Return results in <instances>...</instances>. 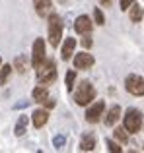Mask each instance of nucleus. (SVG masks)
Listing matches in <instances>:
<instances>
[{
  "label": "nucleus",
  "mask_w": 144,
  "mask_h": 153,
  "mask_svg": "<svg viewBox=\"0 0 144 153\" xmlns=\"http://www.w3.org/2000/svg\"><path fill=\"white\" fill-rule=\"evenodd\" d=\"M43 105H45V108H55V105H57V103H55L53 99H45Z\"/></svg>",
  "instance_id": "bb28decb"
},
{
  "label": "nucleus",
  "mask_w": 144,
  "mask_h": 153,
  "mask_svg": "<svg viewBox=\"0 0 144 153\" xmlns=\"http://www.w3.org/2000/svg\"><path fill=\"white\" fill-rule=\"evenodd\" d=\"M16 68H18V72H22V74H26V70H27V62H26V58H23L22 54L18 56V58H16Z\"/></svg>",
  "instance_id": "412c9836"
},
{
  "label": "nucleus",
  "mask_w": 144,
  "mask_h": 153,
  "mask_svg": "<svg viewBox=\"0 0 144 153\" xmlns=\"http://www.w3.org/2000/svg\"><path fill=\"white\" fill-rule=\"evenodd\" d=\"M94 22L98 23V25H103V23H105V16H103V12L99 10V8L94 10Z\"/></svg>",
  "instance_id": "4be33fe9"
},
{
  "label": "nucleus",
  "mask_w": 144,
  "mask_h": 153,
  "mask_svg": "<svg viewBox=\"0 0 144 153\" xmlns=\"http://www.w3.org/2000/svg\"><path fill=\"white\" fill-rule=\"evenodd\" d=\"M35 76H37L39 83H53L57 79V64H55V60L45 58V62L41 66L35 68Z\"/></svg>",
  "instance_id": "f03ea898"
},
{
  "label": "nucleus",
  "mask_w": 144,
  "mask_h": 153,
  "mask_svg": "<svg viewBox=\"0 0 144 153\" xmlns=\"http://www.w3.org/2000/svg\"><path fill=\"white\" fill-rule=\"evenodd\" d=\"M99 2H101V4H103V6H107V4H109V2H111V0H99Z\"/></svg>",
  "instance_id": "cd10ccee"
},
{
  "label": "nucleus",
  "mask_w": 144,
  "mask_h": 153,
  "mask_svg": "<svg viewBox=\"0 0 144 153\" xmlns=\"http://www.w3.org/2000/svg\"><path fill=\"white\" fill-rule=\"evenodd\" d=\"M45 58H47V54H45V41H43V39H35L33 49H31V64L37 68V66H41V64L45 62Z\"/></svg>",
  "instance_id": "423d86ee"
},
{
  "label": "nucleus",
  "mask_w": 144,
  "mask_h": 153,
  "mask_svg": "<svg viewBox=\"0 0 144 153\" xmlns=\"http://www.w3.org/2000/svg\"><path fill=\"white\" fill-rule=\"evenodd\" d=\"M74 29H76V33L86 35V33H92L94 23H92V19L88 18V16H78V18H76V22H74Z\"/></svg>",
  "instance_id": "1a4fd4ad"
},
{
  "label": "nucleus",
  "mask_w": 144,
  "mask_h": 153,
  "mask_svg": "<svg viewBox=\"0 0 144 153\" xmlns=\"http://www.w3.org/2000/svg\"><path fill=\"white\" fill-rule=\"evenodd\" d=\"M74 47H76V39H72V37H66V41H64V45H62V51H61V58L64 60H70L72 56H74Z\"/></svg>",
  "instance_id": "f8f14e48"
},
{
  "label": "nucleus",
  "mask_w": 144,
  "mask_h": 153,
  "mask_svg": "<svg viewBox=\"0 0 144 153\" xmlns=\"http://www.w3.org/2000/svg\"><path fill=\"white\" fill-rule=\"evenodd\" d=\"M26 126H27V116H20V120H18V124H16V130H14V134L18 136H23L26 134Z\"/></svg>",
  "instance_id": "a211bd4d"
},
{
  "label": "nucleus",
  "mask_w": 144,
  "mask_h": 153,
  "mask_svg": "<svg viewBox=\"0 0 144 153\" xmlns=\"http://www.w3.org/2000/svg\"><path fill=\"white\" fill-rule=\"evenodd\" d=\"M95 64L94 54L90 52H80V54H74V68L76 70H88Z\"/></svg>",
  "instance_id": "6e6552de"
},
{
  "label": "nucleus",
  "mask_w": 144,
  "mask_h": 153,
  "mask_svg": "<svg viewBox=\"0 0 144 153\" xmlns=\"http://www.w3.org/2000/svg\"><path fill=\"white\" fill-rule=\"evenodd\" d=\"M129 18H130V22L138 23V22L144 18V8L138 6V4H133V6L129 8Z\"/></svg>",
  "instance_id": "dca6fc26"
},
{
  "label": "nucleus",
  "mask_w": 144,
  "mask_h": 153,
  "mask_svg": "<svg viewBox=\"0 0 144 153\" xmlns=\"http://www.w3.org/2000/svg\"><path fill=\"white\" fill-rule=\"evenodd\" d=\"M47 120H49V112H47V108H39V111H35L33 114H31V122H33L35 128H43L47 124Z\"/></svg>",
  "instance_id": "9b49d317"
},
{
  "label": "nucleus",
  "mask_w": 144,
  "mask_h": 153,
  "mask_svg": "<svg viewBox=\"0 0 144 153\" xmlns=\"http://www.w3.org/2000/svg\"><path fill=\"white\" fill-rule=\"evenodd\" d=\"M31 97H33V101L35 103H43L45 99H49V89H47L45 85H35V89H33V93H31Z\"/></svg>",
  "instance_id": "2eb2a0df"
},
{
  "label": "nucleus",
  "mask_w": 144,
  "mask_h": 153,
  "mask_svg": "<svg viewBox=\"0 0 144 153\" xmlns=\"http://www.w3.org/2000/svg\"><path fill=\"white\" fill-rule=\"evenodd\" d=\"M94 149H95V136L88 132L80 138V151H94Z\"/></svg>",
  "instance_id": "ddd939ff"
},
{
  "label": "nucleus",
  "mask_w": 144,
  "mask_h": 153,
  "mask_svg": "<svg viewBox=\"0 0 144 153\" xmlns=\"http://www.w3.org/2000/svg\"><path fill=\"white\" fill-rule=\"evenodd\" d=\"M115 138H117L119 142H123V143L129 142V130H127L125 126L123 128H115Z\"/></svg>",
  "instance_id": "aec40b11"
},
{
  "label": "nucleus",
  "mask_w": 144,
  "mask_h": 153,
  "mask_svg": "<svg viewBox=\"0 0 144 153\" xmlns=\"http://www.w3.org/2000/svg\"><path fill=\"white\" fill-rule=\"evenodd\" d=\"M33 8L37 12V16L41 18H49V14H53V2L51 0H33Z\"/></svg>",
  "instance_id": "9d476101"
},
{
  "label": "nucleus",
  "mask_w": 144,
  "mask_h": 153,
  "mask_svg": "<svg viewBox=\"0 0 144 153\" xmlns=\"http://www.w3.org/2000/svg\"><path fill=\"white\" fill-rule=\"evenodd\" d=\"M10 72H12V66H10V64H4V66L0 68V85H4V83L8 82Z\"/></svg>",
  "instance_id": "6ab92c4d"
},
{
  "label": "nucleus",
  "mask_w": 144,
  "mask_h": 153,
  "mask_svg": "<svg viewBox=\"0 0 144 153\" xmlns=\"http://www.w3.org/2000/svg\"><path fill=\"white\" fill-rule=\"evenodd\" d=\"M74 82H76V70H68L66 72V78H64L66 91H74Z\"/></svg>",
  "instance_id": "f3484780"
},
{
  "label": "nucleus",
  "mask_w": 144,
  "mask_h": 153,
  "mask_svg": "<svg viewBox=\"0 0 144 153\" xmlns=\"http://www.w3.org/2000/svg\"><path fill=\"white\" fill-rule=\"evenodd\" d=\"M103 111H105V103L103 101H95L94 105H90L86 111V120L90 124H95L99 118L103 116Z\"/></svg>",
  "instance_id": "0eeeda50"
},
{
  "label": "nucleus",
  "mask_w": 144,
  "mask_h": 153,
  "mask_svg": "<svg viewBox=\"0 0 144 153\" xmlns=\"http://www.w3.org/2000/svg\"><path fill=\"white\" fill-rule=\"evenodd\" d=\"M107 149H109L111 153H121V151H123L121 146H119V143H115L113 140H107Z\"/></svg>",
  "instance_id": "5701e85b"
},
{
  "label": "nucleus",
  "mask_w": 144,
  "mask_h": 153,
  "mask_svg": "<svg viewBox=\"0 0 144 153\" xmlns=\"http://www.w3.org/2000/svg\"><path fill=\"white\" fill-rule=\"evenodd\" d=\"M0 68H2V58H0Z\"/></svg>",
  "instance_id": "c85d7f7f"
},
{
  "label": "nucleus",
  "mask_w": 144,
  "mask_h": 153,
  "mask_svg": "<svg viewBox=\"0 0 144 153\" xmlns=\"http://www.w3.org/2000/svg\"><path fill=\"white\" fill-rule=\"evenodd\" d=\"M133 4H134V0H121V10L127 12L130 6H133Z\"/></svg>",
  "instance_id": "393cba45"
},
{
  "label": "nucleus",
  "mask_w": 144,
  "mask_h": 153,
  "mask_svg": "<svg viewBox=\"0 0 144 153\" xmlns=\"http://www.w3.org/2000/svg\"><path fill=\"white\" fill-rule=\"evenodd\" d=\"M94 45V41H92V37H90V33H86V35H82V47L84 49H90V47Z\"/></svg>",
  "instance_id": "b1692460"
},
{
  "label": "nucleus",
  "mask_w": 144,
  "mask_h": 153,
  "mask_svg": "<svg viewBox=\"0 0 144 153\" xmlns=\"http://www.w3.org/2000/svg\"><path fill=\"white\" fill-rule=\"evenodd\" d=\"M62 19L57 14H49V25H47V35H49V43L51 47H58L62 39Z\"/></svg>",
  "instance_id": "f257e3e1"
},
{
  "label": "nucleus",
  "mask_w": 144,
  "mask_h": 153,
  "mask_svg": "<svg viewBox=\"0 0 144 153\" xmlns=\"http://www.w3.org/2000/svg\"><path fill=\"white\" fill-rule=\"evenodd\" d=\"M62 143H64V138H62V136H57V138H55V147H58V149H61Z\"/></svg>",
  "instance_id": "a878e982"
},
{
  "label": "nucleus",
  "mask_w": 144,
  "mask_h": 153,
  "mask_svg": "<svg viewBox=\"0 0 144 153\" xmlns=\"http://www.w3.org/2000/svg\"><path fill=\"white\" fill-rule=\"evenodd\" d=\"M125 87L130 95L134 97H144V78L138 74H130L125 79Z\"/></svg>",
  "instance_id": "39448f33"
},
{
  "label": "nucleus",
  "mask_w": 144,
  "mask_h": 153,
  "mask_svg": "<svg viewBox=\"0 0 144 153\" xmlns=\"http://www.w3.org/2000/svg\"><path fill=\"white\" fill-rule=\"evenodd\" d=\"M121 118V107L119 105H113V107L107 111V114H105V118H103V122H105V126H113L117 120Z\"/></svg>",
  "instance_id": "4468645a"
},
{
  "label": "nucleus",
  "mask_w": 144,
  "mask_h": 153,
  "mask_svg": "<svg viewBox=\"0 0 144 153\" xmlns=\"http://www.w3.org/2000/svg\"><path fill=\"white\" fill-rule=\"evenodd\" d=\"M94 99H95V89L90 82H82L78 85V89L74 91V101H76V105H80V107L90 105Z\"/></svg>",
  "instance_id": "7ed1b4c3"
},
{
  "label": "nucleus",
  "mask_w": 144,
  "mask_h": 153,
  "mask_svg": "<svg viewBox=\"0 0 144 153\" xmlns=\"http://www.w3.org/2000/svg\"><path fill=\"white\" fill-rule=\"evenodd\" d=\"M123 120H125V128L129 130V134L140 132V128H142V112L138 111V108H129L127 114L123 116Z\"/></svg>",
  "instance_id": "20e7f679"
}]
</instances>
